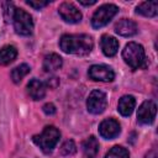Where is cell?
I'll use <instances>...</instances> for the list:
<instances>
[{"mask_svg": "<svg viewBox=\"0 0 158 158\" xmlns=\"http://www.w3.org/2000/svg\"><path fill=\"white\" fill-rule=\"evenodd\" d=\"M59 47L64 53L86 56L94 47V41L89 35H64L59 40Z\"/></svg>", "mask_w": 158, "mask_h": 158, "instance_id": "cell-1", "label": "cell"}, {"mask_svg": "<svg viewBox=\"0 0 158 158\" xmlns=\"http://www.w3.org/2000/svg\"><path fill=\"white\" fill-rule=\"evenodd\" d=\"M122 58L127 65H130L131 69H138L144 65L146 54L144 49L141 44L136 42H130L125 46V49L122 51Z\"/></svg>", "mask_w": 158, "mask_h": 158, "instance_id": "cell-2", "label": "cell"}, {"mask_svg": "<svg viewBox=\"0 0 158 158\" xmlns=\"http://www.w3.org/2000/svg\"><path fill=\"white\" fill-rule=\"evenodd\" d=\"M60 132L54 126H46L41 135L33 136V142L42 149L44 153H51L56 144L58 143Z\"/></svg>", "mask_w": 158, "mask_h": 158, "instance_id": "cell-3", "label": "cell"}, {"mask_svg": "<svg viewBox=\"0 0 158 158\" xmlns=\"http://www.w3.org/2000/svg\"><path fill=\"white\" fill-rule=\"evenodd\" d=\"M14 28L17 35L30 36L33 30V21L31 15L23 9H15V14L12 17Z\"/></svg>", "mask_w": 158, "mask_h": 158, "instance_id": "cell-4", "label": "cell"}, {"mask_svg": "<svg viewBox=\"0 0 158 158\" xmlns=\"http://www.w3.org/2000/svg\"><path fill=\"white\" fill-rule=\"evenodd\" d=\"M118 12V7L114 4H105L100 6L91 17V26L94 28H100L107 25L112 17Z\"/></svg>", "mask_w": 158, "mask_h": 158, "instance_id": "cell-5", "label": "cell"}, {"mask_svg": "<svg viewBox=\"0 0 158 158\" xmlns=\"http://www.w3.org/2000/svg\"><path fill=\"white\" fill-rule=\"evenodd\" d=\"M106 105H107V100H106V95L104 91L93 90L89 94V98L86 100V107L89 112L94 115H99L105 111Z\"/></svg>", "mask_w": 158, "mask_h": 158, "instance_id": "cell-6", "label": "cell"}, {"mask_svg": "<svg viewBox=\"0 0 158 158\" xmlns=\"http://www.w3.org/2000/svg\"><path fill=\"white\" fill-rule=\"evenodd\" d=\"M58 14L65 22H69V23H78L81 21V17H83L78 7L74 4L68 2V1H64L59 5Z\"/></svg>", "mask_w": 158, "mask_h": 158, "instance_id": "cell-7", "label": "cell"}, {"mask_svg": "<svg viewBox=\"0 0 158 158\" xmlns=\"http://www.w3.org/2000/svg\"><path fill=\"white\" fill-rule=\"evenodd\" d=\"M89 78L95 81H112L115 78L114 70L104 64H94L88 70Z\"/></svg>", "mask_w": 158, "mask_h": 158, "instance_id": "cell-8", "label": "cell"}, {"mask_svg": "<svg viewBox=\"0 0 158 158\" xmlns=\"http://www.w3.org/2000/svg\"><path fill=\"white\" fill-rule=\"evenodd\" d=\"M156 112H157V106L152 100H147L144 102H142V105L138 107L137 111V120L139 123L143 125H148L152 123L154 121L156 117Z\"/></svg>", "mask_w": 158, "mask_h": 158, "instance_id": "cell-9", "label": "cell"}, {"mask_svg": "<svg viewBox=\"0 0 158 158\" xmlns=\"http://www.w3.org/2000/svg\"><path fill=\"white\" fill-rule=\"evenodd\" d=\"M120 123L114 118H106L99 125V133L106 139H112L120 135Z\"/></svg>", "mask_w": 158, "mask_h": 158, "instance_id": "cell-10", "label": "cell"}, {"mask_svg": "<svg viewBox=\"0 0 158 158\" xmlns=\"http://www.w3.org/2000/svg\"><path fill=\"white\" fill-rule=\"evenodd\" d=\"M137 25L128 19H122L115 25V32L123 37H131L137 33Z\"/></svg>", "mask_w": 158, "mask_h": 158, "instance_id": "cell-11", "label": "cell"}, {"mask_svg": "<svg viewBox=\"0 0 158 158\" xmlns=\"http://www.w3.org/2000/svg\"><path fill=\"white\" fill-rule=\"evenodd\" d=\"M100 47L105 56L114 57L118 51V41L112 36L102 35L100 40Z\"/></svg>", "mask_w": 158, "mask_h": 158, "instance_id": "cell-12", "label": "cell"}, {"mask_svg": "<svg viewBox=\"0 0 158 158\" xmlns=\"http://www.w3.org/2000/svg\"><path fill=\"white\" fill-rule=\"evenodd\" d=\"M27 93L33 100H41L46 95V85L38 79H32L27 84Z\"/></svg>", "mask_w": 158, "mask_h": 158, "instance_id": "cell-13", "label": "cell"}, {"mask_svg": "<svg viewBox=\"0 0 158 158\" xmlns=\"http://www.w3.org/2000/svg\"><path fill=\"white\" fill-rule=\"evenodd\" d=\"M83 153L85 158H96L98 153H99V142L94 136L88 137L83 144Z\"/></svg>", "mask_w": 158, "mask_h": 158, "instance_id": "cell-14", "label": "cell"}, {"mask_svg": "<svg viewBox=\"0 0 158 158\" xmlns=\"http://www.w3.org/2000/svg\"><path fill=\"white\" fill-rule=\"evenodd\" d=\"M136 106V100L132 95H123L120 100H118V112L122 116H130Z\"/></svg>", "mask_w": 158, "mask_h": 158, "instance_id": "cell-15", "label": "cell"}, {"mask_svg": "<svg viewBox=\"0 0 158 158\" xmlns=\"http://www.w3.org/2000/svg\"><path fill=\"white\" fill-rule=\"evenodd\" d=\"M136 12L146 17H154L158 12V1H144L136 7Z\"/></svg>", "mask_w": 158, "mask_h": 158, "instance_id": "cell-16", "label": "cell"}, {"mask_svg": "<svg viewBox=\"0 0 158 158\" xmlns=\"http://www.w3.org/2000/svg\"><path fill=\"white\" fill-rule=\"evenodd\" d=\"M62 67V58L56 53H49L43 59V69L48 73L56 72Z\"/></svg>", "mask_w": 158, "mask_h": 158, "instance_id": "cell-17", "label": "cell"}, {"mask_svg": "<svg viewBox=\"0 0 158 158\" xmlns=\"http://www.w3.org/2000/svg\"><path fill=\"white\" fill-rule=\"evenodd\" d=\"M17 56V49L14 46H4L0 49V65H7L15 60Z\"/></svg>", "mask_w": 158, "mask_h": 158, "instance_id": "cell-18", "label": "cell"}, {"mask_svg": "<svg viewBox=\"0 0 158 158\" xmlns=\"http://www.w3.org/2000/svg\"><path fill=\"white\" fill-rule=\"evenodd\" d=\"M30 72H31L30 65H27V64H20L19 67H16V68L12 69V72H11V79H12V81L15 84H19Z\"/></svg>", "mask_w": 158, "mask_h": 158, "instance_id": "cell-19", "label": "cell"}, {"mask_svg": "<svg viewBox=\"0 0 158 158\" xmlns=\"http://www.w3.org/2000/svg\"><path fill=\"white\" fill-rule=\"evenodd\" d=\"M105 158H130V153L121 146H114L105 156Z\"/></svg>", "mask_w": 158, "mask_h": 158, "instance_id": "cell-20", "label": "cell"}, {"mask_svg": "<svg viewBox=\"0 0 158 158\" xmlns=\"http://www.w3.org/2000/svg\"><path fill=\"white\" fill-rule=\"evenodd\" d=\"M75 152H77V146H75L74 141H72V139L65 141L60 147V154L62 156H73Z\"/></svg>", "mask_w": 158, "mask_h": 158, "instance_id": "cell-21", "label": "cell"}, {"mask_svg": "<svg viewBox=\"0 0 158 158\" xmlns=\"http://www.w3.org/2000/svg\"><path fill=\"white\" fill-rule=\"evenodd\" d=\"M2 6H4V17H5L6 22L12 21V17H14V14H15L14 4L7 1V2H4Z\"/></svg>", "mask_w": 158, "mask_h": 158, "instance_id": "cell-22", "label": "cell"}, {"mask_svg": "<svg viewBox=\"0 0 158 158\" xmlns=\"http://www.w3.org/2000/svg\"><path fill=\"white\" fill-rule=\"evenodd\" d=\"M26 4L27 5H30V6H32L33 9H37V10H40V9H42V7H44V6H47L48 4H49V1H26Z\"/></svg>", "mask_w": 158, "mask_h": 158, "instance_id": "cell-23", "label": "cell"}, {"mask_svg": "<svg viewBox=\"0 0 158 158\" xmlns=\"http://www.w3.org/2000/svg\"><path fill=\"white\" fill-rule=\"evenodd\" d=\"M42 109H43V112H44L46 115H53V114H56V106H54L52 102L44 104Z\"/></svg>", "mask_w": 158, "mask_h": 158, "instance_id": "cell-24", "label": "cell"}, {"mask_svg": "<svg viewBox=\"0 0 158 158\" xmlns=\"http://www.w3.org/2000/svg\"><path fill=\"white\" fill-rule=\"evenodd\" d=\"M79 2L81 5H85V6H90V5H94L96 2V0H90V1H84V0H79Z\"/></svg>", "mask_w": 158, "mask_h": 158, "instance_id": "cell-25", "label": "cell"}]
</instances>
